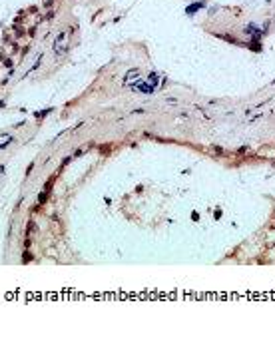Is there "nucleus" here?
<instances>
[{"mask_svg": "<svg viewBox=\"0 0 275 345\" xmlns=\"http://www.w3.org/2000/svg\"><path fill=\"white\" fill-rule=\"evenodd\" d=\"M10 142H14V138H12L10 134H0V150H2V148H6Z\"/></svg>", "mask_w": 275, "mask_h": 345, "instance_id": "nucleus-1", "label": "nucleus"}, {"mask_svg": "<svg viewBox=\"0 0 275 345\" xmlns=\"http://www.w3.org/2000/svg\"><path fill=\"white\" fill-rule=\"evenodd\" d=\"M64 40H66V34H60V40H56V44H54L56 52H62V50H64V48H62V46H64Z\"/></svg>", "mask_w": 275, "mask_h": 345, "instance_id": "nucleus-2", "label": "nucleus"}, {"mask_svg": "<svg viewBox=\"0 0 275 345\" xmlns=\"http://www.w3.org/2000/svg\"><path fill=\"white\" fill-rule=\"evenodd\" d=\"M22 261H24V263H26V261H32V253H30V251H24Z\"/></svg>", "mask_w": 275, "mask_h": 345, "instance_id": "nucleus-3", "label": "nucleus"}]
</instances>
